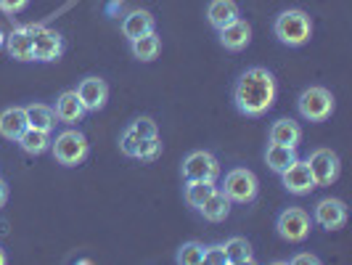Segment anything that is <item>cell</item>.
I'll return each mask as SVG.
<instances>
[{"instance_id":"277c9868","label":"cell","mask_w":352,"mask_h":265,"mask_svg":"<svg viewBox=\"0 0 352 265\" xmlns=\"http://www.w3.org/2000/svg\"><path fill=\"white\" fill-rule=\"evenodd\" d=\"M297 109H300V114L307 123H326L334 114V96H331V90L313 85V88L300 93Z\"/></svg>"},{"instance_id":"ac0fdd59","label":"cell","mask_w":352,"mask_h":265,"mask_svg":"<svg viewBox=\"0 0 352 265\" xmlns=\"http://www.w3.org/2000/svg\"><path fill=\"white\" fill-rule=\"evenodd\" d=\"M199 212H201L204 220H210V223H223V220L230 215V199L223 194L220 189H214V191L201 202Z\"/></svg>"},{"instance_id":"d4e9b609","label":"cell","mask_w":352,"mask_h":265,"mask_svg":"<svg viewBox=\"0 0 352 265\" xmlns=\"http://www.w3.org/2000/svg\"><path fill=\"white\" fill-rule=\"evenodd\" d=\"M27 123L30 127H37V130H48L51 133L53 125H56V112L45 104H32L27 106Z\"/></svg>"},{"instance_id":"4fadbf2b","label":"cell","mask_w":352,"mask_h":265,"mask_svg":"<svg viewBox=\"0 0 352 265\" xmlns=\"http://www.w3.org/2000/svg\"><path fill=\"white\" fill-rule=\"evenodd\" d=\"M217 32H220V45H223L226 51L239 53L252 43V27H249L241 17L236 19V21H230V24H226V27L217 30Z\"/></svg>"},{"instance_id":"30bf717a","label":"cell","mask_w":352,"mask_h":265,"mask_svg":"<svg viewBox=\"0 0 352 265\" xmlns=\"http://www.w3.org/2000/svg\"><path fill=\"white\" fill-rule=\"evenodd\" d=\"M281 180H283V189L294 196H305V194H310L313 189H318L316 180H313V173H310V167H307V162H302V159L292 162V165L283 170Z\"/></svg>"},{"instance_id":"8fae6325","label":"cell","mask_w":352,"mask_h":265,"mask_svg":"<svg viewBox=\"0 0 352 265\" xmlns=\"http://www.w3.org/2000/svg\"><path fill=\"white\" fill-rule=\"evenodd\" d=\"M313 220L323 231H339L347 223V204L342 199H320L313 210Z\"/></svg>"},{"instance_id":"d590c367","label":"cell","mask_w":352,"mask_h":265,"mask_svg":"<svg viewBox=\"0 0 352 265\" xmlns=\"http://www.w3.org/2000/svg\"><path fill=\"white\" fill-rule=\"evenodd\" d=\"M6 260H8V257H6V252L0 249V265H6Z\"/></svg>"},{"instance_id":"f546056e","label":"cell","mask_w":352,"mask_h":265,"mask_svg":"<svg viewBox=\"0 0 352 265\" xmlns=\"http://www.w3.org/2000/svg\"><path fill=\"white\" fill-rule=\"evenodd\" d=\"M204 263H207V265H226V263H228L226 247H223V244H212V247H204Z\"/></svg>"},{"instance_id":"cb8c5ba5","label":"cell","mask_w":352,"mask_h":265,"mask_svg":"<svg viewBox=\"0 0 352 265\" xmlns=\"http://www.w3.org/2000/svg\"><path fill=\"white\" fill-rule=\"evenodd\" d=\"M226 255H228V263L230 265H247L254 263V255H252V244H249L244 236H233L228 239L226 244Z\"/></svg>"},{"instance_id":"5bb4252c","label":"cell","mask_w":352,"mask_h":265,"mask_svg":"<svg viewBox=\"0 0 352 265\" xmlns=\"http://www.w3.org/2000/svg\"><path fill=\"white\" fill-rule=\"evenodd\" d=\"M30 127L27 123V109L24 106H11L6 112H0V136L6 141H19V136Z\"/></svg>"},{"instance_id":"5b68a950","label":"cell","mask_w":352,"mask_h":265,"mask_svg":"<svg viewBox=\"0 0 352 265\" xmlns=\"http://www.w3.org/2000/svg\"><path fill=\"white\" fill-rule=\"evenodd\" d=\"M220 191L228 196L230 202H236V204H249V202L257 199L260 180L247 167H236V170H230L228 176H226V186Z\"/></svg>"},{"instance_id":"8d00e7d4","label":"cell","mask_w":352,"mask_h":265,"mask_svg":"<svg viewBox=\"0 0 352 265\" xmlns=\"http://www.w3.org/2000/svg\"><path fill=\"white\" fill-rule=\"evenodd\" d=\"M3 40H6V35H3V32H0V45H3Z\"/></svg>"},{"instance_id":"1f68e13d","label":"cell","mask_w":352,"mask_h":265,"mask_svg":"<svg viewBox=\"0 0 352 265\" xmlns=\"http://www.w3.org/2000/svg\"><path fill=\"white\" fill-rule=\"evenodd\" d=\"M27 6H30V0H0V11H3V14H8V17L21 14Z\"/></svg>"},{"instance_id":"6da1fadb","label":"cell","mask_w":352,"mask_h":265,"mask_svg":"<svg viewBox=\"0 0 352 265\" xmlns=\"http://www.w3.org/2000/svg\"><path fill=\"white\" fill-rule=\"evenodd\" d=\"M276 96H278L276 77L265 67L247 70L233 85V104L244 117H252V120L267 114L276 104Z\"/></svg>"},{"instance_id":"3957f363","label":"cell","mask_w":352,"mask_h":265,"mask_svg":"<svg viewBox=\"0 0 352 265\" xmlns=\"http://www.w3.org/2000/svg\"><path fill=\"white\" fill-rule=\"evenodd\" d=\"M51 151H53V159L58 162V165H64V167H77V165H82L85 159H88V138L80 133V130H64V133H58L56 136V141H51Z\"/></svg>"},{"instance_id":"7c38bea8","label":"cell","mask_w":352,"mask_h":265,"mask_svg":"<svg viewBox=\"0 0 352 265\" xmlns=\"http://www.w3.org/2000/svg\"><path fill=\"white\" fill-rule=\"evenodd\" d=\"M77 96H80V101L85 106V112H101L109 101V85H106L101 77H85L77 90H74Z\"/></svg>"},{"instance_id":"d6a6232c","label":"cell","mask_w":352,"mask_h":265,"mask_svg":"<svg viewBox=\"0 0 352 265\" xmlns=\"http://www.w3.org/2000/svg\"><path fill=\"white\" fill-rule=\"evenodd\" d=\"M289 263H292V265H302V263L318 265V263H320V257H316V255H307V252H302V255H294Z\"/></svg>"},{"instance_id":"44dd1931","label":"cell","mask_w":352,"mask_h":265,"mask_svg":"<svg viewBox=\"0 0 352 265\" xmlns=\"http://www.w3.org/2000/svg\"><path fill=\"white\" fill-rule=\"evenodd\" d=\"M19 146H21V151L24 154H45L48 149H51V133L48 130H37V127H27L21 136H19Z\"/></svg>"},{"instance_id":"ba28073f","label":"cell","mask_w":352,"mask_h":265,"mask_svg":"<svg viewBox=\"0 0 352 265\" xmlns=\"http://www.w3.org/2000/svg\"><path fill=\"white\" fill-rule=\"evenodd\" d=\"M183 178L186 180H217L220 162L210 151H191L183 159Z\"/></svg>"},{"instance_id":"484cf974","label":"cell","mask_w":352,"mask_h":265,"mask_svg":"<svg viewBox=\"0 0 352 265\" xmlns=\"http://www.w3.org/2000/svg\"><path fill=\"white\" fill-rule=\"evenodd\" d=\"M214 189H217L214 180H186V202H188V207L199 210L201 202H204Z\"/></svg>"},{"instance_id":"e0dca14e","label":"cell","mask_w":352,"mask_h":265,"mask_svg":"<svg viewBox=\"0 0 352 265\" xmlns=\"http://www.w3.org/2000/svg\"><path fill=\"white\" fill-rule=\"evenodd\" d=\"M239 17H241V11H239L236 0H210V6H207V21L214 30H223L226 24L236 21Z\"/></svg>"},{"instance_id":"ffe728a7","label":"cell","mask_w":352,"mask_h":265,"mask_svg":"<svg viewBox=\"0 0 352 265\" xmlns=\"http://www.w3.org/2000/svg\"><path fill=\"white\" fill-rule=\"evenodd\" d=\"M154 32V17L148 11H130L127 17L122 19V35L127 40H138L141 35H148Z\"/></svg>"},{"instance_id":"9c48e42d","label":"cell","mask_w":352,"mask_h":265,"mask_svg":"<svg viewBox=\"0 0 352 265\" xmlns=\"http://www.w3.org/2000/svg\"><path fill=\"white\" fill-rule=\"evenodd\" d=\"M32 30V53L35 61H56L64 53V37L48 27H30Z\"/></svg>"},{"instance_id":"9a60e30c","label":"cell","mask_w":352,"mask_h":265,"mask_svg":"<svg viewBox=\"0 0 352 265\" xmlns=\"http://www.w3.org/2000/svg\"><path fill=\"white\" fill-rule=\"evenodd\" d=\"M53 112H56V120L64 125H74L85 117V106H82L80 96H77L74 90H64V93L58 96Z\"/></svg>"},{"instance_id":"f1b7e54d","label":"cell","mask_w":352,"mask_h":265,"mask_svg":"<svg viewBox=\"0 0 352 265\" xmlns=\"http://www.w3.org/2000/svg\"><path fill=\"white\" fill-rule=\"evenodd\" d=\"M130 130L135 133V138H138V141L159 136V127L151 117H138V120H133V123H130Z\"/></svg>"},{"instance_id":"d6986e66","label":"cell","mask_w":352,"mask_h":265,"mask_svg":"<svg viewBox=\"0 0 352 265\" xmlns=\"http://www.w3.org/2000/svg\"><path fill=\"white\" fill-rule=\"evenodd\" d=\"M270 143H278V146H292L297 149L302 141V127L294 120H276L270 125Z\"/></svg>"},{"instance_id":"4316f807","label":"cell","mask_w":352,"mask_h":265,"mask_svg":"<svg viewBox=\"0 0 352 265\" xmlns=\"http://www.w3.org/2000/svg\"><path fill=\"white\" fill-rule=\"evenodd\" d=\"M159 154H162V141H159V136H154V138H143V141H138L133 159H138V162H143V165H148V162L159 159Z\"/></svg>"},{"instance_id":"603a6c76","label":"cell","mask_w":352,"mask_h":265,"mask_svg":"<svg viewBox=\"0 0 352 265\" xmlns=\"http://www.w3.org/2000/svg\"><path fill=\"white\" fill-rule=\"evenodd\" d=\"M130 51L138 61H154L162 51V40L157 37V32L141 35L138 40H130Z\"/></svg>"},{"instance_id":"7a4b0ae2","label":"cell","mask_w":352,"mask_h":265,"mask_svg":"<svg viewBox=\"0 0 352 265\" xmlns=\"http://www.w3.org/2000/svg\"><path fill=\"white\" fill-rule=\"evenodd\" d=\"M273 35L289 48H300L305 43H310V37H313V21L302 8H289V11H281L276 17Z\"/></svg>"},{"instance_id":"8992f818","label":"cell","mask_w":352,"mask_h":265,"mask_svg":"<svg viewBox=\"0 0 352 265\" xmlns=\"http://www.w3.org/2000/svg\"><path fill=\"white\" fill-rule=\"evenodd\" d=\"M310 229H313V220H310V215L305 210H300V207H286V210L278 215V220H276L278 236H281L283 242H289V244L305 242V239L310 236Z\"/></svg>"},{"instance_id":"e575fe53","label":"cell","mask_w":352,"mask_h":265,"mask_svg":"<svg viewBox=\"0 0 352 265\" xmlns=\"http://www.w3.org/2000/svg\"><path fill=\"white\" fill-rule=\"evenodd\" d=\"M120 8H122V0H114V3H111V6L106 8V14H117Z\"/></svg>"},{"instance_id":"4dcf8cb0","label":"cell","mask_w":352,"mask_h":265,"mask_svg":"<svg viewBox=\"0 0 352 265\" xmlns=\"http://www.w3.org/2000/svg\"><path fill=\"white\" fill-rule=\"evenodd\" d=\"M135 146H138V138H135V133L127 127L122 133V138H120V149H122V154L133 157V154H135Z\"/></svg>"},{"instance_id":"52a82bcc","label":"cell","mask_w":352,"mask_h":265,"mask_svg":"<svg viewBox=\"0 0 352 265\" xmlns=\"http://www.w3.org/2000/svg\"><path fill=\"white\" fill-rule=\"evenodd\" d=\"M305 162H307V167L313 173L316 186H331V183H336L339 170H342L336 151H331V149H316Z\"/></svg>"},{"instance_id":"2e32d148","label":"cell","mask_w":352,"mask_h":265,"mask_svg":"<svg viewBox=\"0 0 352 265\" xmlns=\"http://www.w3.org/2000/svg\"><path fill=\"white\" fill-rule=\"evenodd\" d=\"M6 45H8V56L16 59V61H35V53H32V30L30 27H19L11 35L6 37Z\"/></svg>"},{"instance_id":"836d02e7","label":"cell","mask_w":352,"mask_h":265,"mask_svg":"<svg viewBox=\"0 0 352 265\" xmlns=\"http://www.w3.org/2000/svg\"><path fill=\"white\" fill-rule=\"evenodd\" d=\"M8 202V186H6V180H0V207Z\"/></svg>"},{"instance_id":"83f0119b","label":"cell","mask_w":352,"mask_h":265,"mask_svg":"<svg viewBox=\"0 0 352 265\" xmlns=\"http://www.w3.org/2000/svg\"><path fill=\"white\" fill-rule=\"evenodd\" d=\"M175 260L180 265H201L204 263V244H199V242H186L183 247L177 249Z\"/></svg>"},{"instance_id":"7402d4cb","label":"cell","mask_w":352,"mask_h":265,"mask_svg":"<svg viewBox=\"0 0 352 265\" xmlns=\"http://www.w3.org/2000/svg\"><path fill=\"white\" fill-rule=\"evenodd\" d=\"M297 159H300L297 157V149H292V146L270 143V146H267V151H265V162H267V167H270L273 173H278V176H281L292 162H297Z\"/></svg>"}]
</instances>
